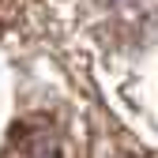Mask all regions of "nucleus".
Instances as JSON below:
<instances>
[{
    "mask_svg": "<svg viewBox=\"0 0 158 158\" xmlns=\"http://www.w3.org/2000/svg\"><path fill=\"white\" fill-rule=\"evenodd\" d=\"M4 158H60V143L49 124H19L4 147Z\"/></svg>",
    "mask_w": 158,
    "mask_h": 158,
    "instance_id": "obj_1",
    "label": "nucleus"
}]
</instances>
